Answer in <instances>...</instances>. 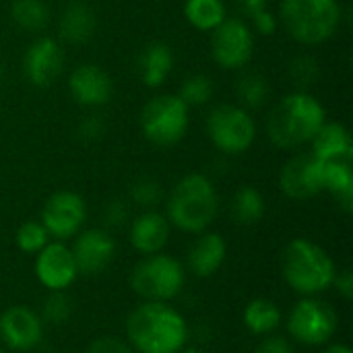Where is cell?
Returning <instances> with one entry per match:
<instances>
[{
	"instance_id": "41",
	"label": "cell",
	"mask_w": 353,
	"mask_h": 353,
	"mask_svg": "<svg viewBox=\"0 0 353 353\" xmlns=\"http://www.w3.org/2000/svg\"><path fill=\"white\" fill-rule=\"evenodd\" d=\"M321 353H353L347 345H341V343H335V345H329L325 347Z\"/></svg>"
},
{
	"instance_id": "42",
	"label": "cell",
	"mask_w": 353,
	"mask_h": 353,
	"mask_svg": "<svg viewBox=\"0 0 353 353\" xmlns=\"http://www.w3.org/2000/svg\"><path fill=\"white\" fill-rule=\"evenodd\" d=\"M180 353H205V352H201L199 347H184Z\"/></svg>"
},
{
	"instance_id": "25",
	"label": "cell",
	"mask_w": 353,
	"mask_h": 353,
	"mask_svg": "<svg viewBox=\"0 0 353 353\" xmlns=\"http://www.w3.org/2000/svg\"><path fill=\"white\" fill-rule=\"evenodd\" d=\"M232 219L240 225H254L265 215V199L254 186H242L236 190L230 205Z\"/></svg>"
},
{
	"instance_id": "39",
	"label": "cell",
	"mask_w": 353,
	"mask_h": 353,
	"mask_svg": "<svg viewBox=\"0 0 353 353\" xmlns=\"http://www.w3.org/2000/svg\"><path fill=\"white\" fill-rule=\"evenodd\" d=\"M333 285L337 288V292L345 298V300H352L353 298V273L350 269L341 271L335 275L333 279Z\"/></svg>"
},
{
	"instance_id": "18",
	"label": "cell",
	"mask_w": 353,
	"mask_h": 353,
	"mask_svg": "<svg viewBox=\"0 0 353 353\" xmlns=\"http://www.w3.org/2000/svg\"><path fill=\"white\" fill-rule=\"evenodd\" d=\"M170 240V221L165 215L147 209L130 223V244L137 252L149 256L161 252Z\"/></svg>"
},
{
	"instance_id": "11",
	"label": "cell",
	"mask_w": 353,
	"mask_h": 353,
	"mask_svg": "<svg viewBox=\"0 0 353 353\" xmlns=\"http://www.w3.org/2000/svg\"><path fill=\"white\" fill-rule=\"evenodd\" d=\"M87 217V207L81 194L72 190L54 192L41 209V225L56 240H68L79 234Z\"/></svg>"
},
{
	"instance_id": "36",
	"label": "cell",
	"mask_w": 353,
	"mask_h": 353,
	"mask_svg": "<svg viewBox=\"0 0 353 353\" xmlns=\"http://www.w3.org/2000/svg\"><path fill=\"white\" fill-rule=\"evenodd\" d=\"M103 132H105V124H103V120H101L97 114L87 116V118L79 124V137H81L83 141H97V139L103 137Z\"/></svg>"
},
{
	"instance_id": "22",
	"label": "cell",
	"mask_w": 353,
	"mask_h": 353,
	"mask_svg": "<svg viewBox=\"0 0 353 353\" xmlns=\"http://www.w3.org/2000/svg\"><path fill=\"white\" fill-rule=\"evenodd\" d=\"M174 66V54L168 43L153 41L145 46V50L139 56V72L141 81L147 87H159L165 83Z\"/></svg>"
},
{
	"instance_id": "5",
	"label": "cell",
	"mask_w": 353,
	"mask_h": 353,
	"mask_svg": "<svg viewBox=\"0 0 353 353\" xmlns=\"http://www.w3.org/2000/svg\"><path fill=\"white\" fill-rule=\"evenodd\" d=\"M279 19L296 41L316 46L337 33L341 4L337 0H283Z\"/></svg>"
},
{
	"instance_id": "19",
	"label": "cell",
	"mask_w": 353,
	"mask_h": 353,
	"mask_svg": "<svg viewBox=\"0 0 353 353\" xmlns=\"http://www.w3.org/2000/svg\"><path fill=\"white\" fill-rule=\"evenodd\" d=\"M228 254L223 236L215 232H203L188 250V267L196 277H211L219 271Z\"/></svg>"
},
{
	"instance_id": "38",
	"label": "cell",
	"mask_w": 353,
	"mask_h": 353,
	"mask_svg": "<svg viewBox=\"0 0 353 353\" xmlns=\"http://www.w3.org/2000/svg\"><path fill=\"white\" fill-rule=\"evenodd\" d=\"M252 21H254L256 31H259V33H263V35L273 33V31H275V27H277V17H275V14H271L267 8H265V10H261V12H256V14L252 17Z\"/></svg>"
},
{
	"instance_id": "28",
	"label": "cell",
	"mask_w": 353,
	"mask_h": 353,
	"mask_svg": "<svg viewBox=\"0 0 353 353\" xmlns=\"http://www.w3.org/2000/svg\"><path fill=\"white\" fill-rule=\"evenodd\" d=\"M10 17L25 31H41L50 21V10L43 0H14Z\"/></svg>"
},
{
	"instance_id": "24",
	"label": "cell",
	"mask_w": 353,
	"mask_h": 353,
	"mask_svg": "<svg viewBox=\"0 0 353 353\" xmlns=\"http://www.w3.org/2000/svg\"><path fill=\"white\" fill-rule=\"evenodd\" d=\"M244 325L252 335H271L281 325V310L267 298H256L244 308Z\"/></svg>"
},
{
	"instance_id": "23",
	"label": "cell",
	"mask_w": 353,
	"mask_h": 353,
	"mask_svg": "<svg viewBox=\"0 0 353 353\" xmlns=\"http://www.w3.org/2000/svg\"><path fill=\"white\" fill-rule=\"evenodd\" d=\"M323 190H329L350 213L353 207V172L350 161H325Z\"/></svg>"
},
{
	"instance_id": "1",
	"label": "cell",
	"mask_w": 353,
	"mask_h": 353,
	"mask_svg": "<svg viewBox=\"0 0 353 353\" xmlns=\"http://www.w3.org/2000/svg\"><path fill=\"white\" fill-rule=\"evenodd\" d=\"M126 337L139 353H180L186 347L188 325L168 302H143L126 319Z\"/></svg>"
},
{
	"instance_id": "26",
	"label": "cell",
	"mask_w": 353,
	"mask_h": 353,
	"mask_svg": "<svg viewBox=\"0 0 353 353\" xmlns=\"http://www.w3.org/2000/svg\"><path fill=\"white\" fill-rule=\"evenodd\" d=\"M184 14L199 31H213L228 19L223 0H186Z\"/></svg>"
},
{
	"instance_id": "30",
	"label": "cell",
	"mask_w": 353,
	"mask_h": 353,
	"mask_svg": "<svg viewBox=\"0 0 353 353\" xmlns=\"http://www.w3.org/2000/svg\"><path fill=\"white\" fill-rule=\"evenodd\" d=\"M213 81L207 77V74H192L188 77L182 87H180V93L178 97L190 108V105H205L211 97H213Z\"/></svg>"
},
{
	"instance_id": "7",
	"label": "cell",
	"mask_w": 353,
	"mask_h": 353,
	"mask_svg": "<svg viewBox=\"0 0 353 353\" xmlns=\"http://www.w3.org/2000/svg\"><path fill=\"white\" fill-rule=\"evenodd\" d=\"M141 128L157 147L176 145L188 128V105L178 95H157L145 103Z\"/></svg>"
},
{
	"instance_id": "2",
	"label": "cell",
	"mask_w": 353,
	"mask_h": 353,
	"mask_svg": "<svg viewBox=\"0 0 353 353\" xmlns=\"http://www.w3.org/2000/svg\"><path fill=\"white\" fill-rule=\"evenodd\" d=\"M325 122L327 116L321 101L308 91H294L271 110L267 134L275 147L296 149L310 143Z\"/></svg>"
},
{
	"instance_id": "3",
	"label": "cell",
	"mask_w": 353,
	"mask_h": 353,
	"mask_svg": "<svg viewBox=\"0 0 353 353\" xmlns=\"http://www.w3.org/2000/svg\"><path fill=\"white\" fill-rule=\"evenodd\" d=\"M217 211L219 196L213 182L205 174H188L172 190L165 217L186 234H203L215 221Z\"/></svg>"
},
{
	"instance_id": "29",
	"label": "cell",
	"mask_w": 353,
	"mask_h": 353,
	"mask_svg": "<svg viewBox=\"0 0 353 353\" xmlns=\"http://www.w3.org/2000/svg\"><path fill=\"white\" fill-rule=\"evenodd\" d=\"M288 74L292 79V85L298 91H306V89H310L319 81V77H321V64H319V60L314 56L302 54V56H296L290 62Z\"/></svg>"
},
{
	"instance_id": "9",
	"label": "cell",
	"mask_w": 353,
	"mask_h": 353,
	"mask_svg": "<svg viewBox=\"0 0 353 353\" xmlns=\"http://www.w3.org/2000/svg\"><path fill=\"white\" fill-rule=\"evenodd\" d=\"M339 325V316L329 302H323L314 296L302 298L290 319L288 331L292 339L304 345H325L333 339Z\"/></svg>"
},
{
	"instance_id": "43",
	"label": "cell",
	"mask_w": 353,
	"mask_h": 353,
	"mask_svg": "<svg viewBox=\"0 0 353 353\" xmlns=\"http://www.w3.org/2000/svg\"><path fill=\"white\" fill-rule=\"evenodd\" d=\"M0 353H4V352H2V350H0Z\"/></svg>"
},
{
	"instance_id": "10",
	"label": "cell",
	"mask_w": 353,
	"mask_h": 353,
	"mask_svg": "<svg viewBox=\"0 0 353 353\" xmlns=\"http://www.w3.org/2000/svg\"><path fill=\"white\" fill-rule=\"evenodd\" d=\"M213 60L228 70L246 66L254 54V37L242 19H225L211 35Z\"/></svg>"
},
{
	"instance_id": "13",
	"label": "cell",
	"mask_w": 353,
	"mask_h": 353,
	"mask_svg": "<svg viewBox=\"0 0 353 353\" xmlns=\"http://www.w3.org/2000/svg\"><path fill=\"white\" fill-rule=\"evenodd\" d=\"M35 277L50 292L68 290L79 277L77 263H74L70 248L62 242H48L37 252Z\"/></svg>"
},
{
	"instance_id": "20",
	"label": "cell",
	"mask_w": 353,
	"mask_h": 353,
	"mask_svg": "<svg viewBox=\"0 0 353 353\" xmlns=\"http://www.w3.org/2000/svg\"><path fill=\"white\" fill-rule=\"evenodd\" d=\"M310 143H312L310 153L321 161H352V134L339 122H325Z\"/></svg>"
},
{
	"instance_id": "31",
	"label": "cell",
	"mask_w": 353,
	"mask_h": 353,
	"mask_svg": "<svg viewBox=\"0 0 353 353\" xmlns=\"http://www.w3.org/2000/svg\"><path fill=\"white\" fill-rule=\"evenodd\" d=\"M14 242H17V248H19L21 252L37 254V252L50 242V234L46 232V228L41 225V221H25V223L17 230Z\"/></svg>"
},
{
	"instance_id": "32",
	"label": "cell",
	"mask_w": 353,
	"mask_h": 353,
	"mask_svg": "<svg viewBox=\"0 0 353 353\" xmlns=\"http://www.w3.org/2000/svg\"><path fill=\"white\" fill-rule=\"evenodd\" d=\"M72 314V300L64 294V290L50 292L41 308V323L64 325Z\"/></svg>"
},
{
	"instance_id": "34",
	"label": "cell",
	"mask_w": 353,
	"mask_h": 353,
	"mask_svg": "<svg viewBox=\"0 0 353 353\" xmlns=\"http://www.w3.org/2000/svg\"><path fill=\"white\" fill-rule=\"evenodd\" d=\"M85 353H132V347L126 341H122L120 337L105 335V337L95 339Z\"/></svg>"
},
{
	"instance_id": "27",
	"label": "cell",
	"mask_w": 353,
	"mask_h": 353,
	"mask_svg": "<svg viewBox=\"0 0 353 353\" xmlns=\"http://www.w3.org/2000/svg\"><path fill=\"white\" fill-rule=\"evenodd\" d=\"M269 93H271V87L261 72H242L236 79V95L242 108L256 110L265 105L269 99Z\"/></svg>"
},
{
	"instance_id": "4",
	"label": "cell",
	"mask_w": 353,
	"mask_h": 353,
	"mask_svg": "<svg viewBox=\"0 0 353 353\" xmlns=\"http://www.w3.org/2000/svg\"><path fill=\"white\" fill-rule=\"evenodd\" d=\"M281 271L288 285L304 298L329 290L337 275L335 263L327 250L306 238H296L285 246Z\"/></svg>"
},
{
	"instance_id": "40",
	"label": "cell",
	"mask_w": 353,
	"mask_h": 353,
	"mask_svg": "<svg viewBox=\"0 0 353 353\" xmlns=\"http://www.w3.org/2000/svg\"><path fill=\"white\" fill-rule=\"evenodd\" d=\"M236 4L240 6V10L246 14V17H254L256 12L265 10L267 8V0H236Z\"/></svg>"
},
{
	"instance_id": "12",
	"label": "cell",
	"mask_w": 353,
	"mask_h": 353,
	"mask_svg": "<svg viewBox=\"0 0 353 353\" xmlns=\"http://www.w3.org/2000/svg\"><path fill=\"white\" fill-rule=\"evenodd\" d=\"M323 168L325 161L312 153L296 155L290 159L279 174V188L294 201H306L323 192Z\"/></svg>"
},
{
	"instance_id": "35",
	"label": "cell",
	"mask_w": 353,
	"mask_h": 353,
	"mask_svg": "<svg viewBox=\"0 0 353 353\" xmlns=\"http://www.w3.org/2000/svg\"><path fill=\"white\" fill-rule=\"evenodd\" d=\"M128 221V205L124 201H110L103 209V223L108 228H122Z\"/></svg>"
},
{
	"instance_id": "37",
	"label": "cell",
	"mask_w": 353,
	"mask_h": 353,
	"mask_svg": "<svg viewBox=\"0 0 353 353\" xmlns=\"http://www.w3.org/2000/svg\"><path fill=\"white\" fill-rule=\"evenodd\" d=\"M254 353H294L292 343L285 337H277V335H267L259 345Z\"/></svg>"
},
{
	"instance_id": "21",
	"label": "cell",
	"mask_w": 353,
	"mask_h": 353,
	"mask_svg": "<svg viewBox=\"0 0 353 353\" xmlns=\"http://www.w3.org/2000/svg\"><path fill=\"white\" fill-rule=\"evenodd\" d=\"M93 31H95V14L85 2L74 0L62 10V14H60V37L66 43L81 46L93 37Z\"/></svg>"
},
{
	"instance_id": "6",
	"label": "cell",
	"mask_w": 353,
	"mask_h": 353,
	"mask_svg": "<svg viewBox=\"0 0 353 353\" xmlns=\"http://www.w3.org/2000/svg\"><path fill=\"white\" fill-rule=\"evenodd\" d=\"M186 281L184 267L170 254H149L130 273V288L145 302L174 300Z\"/></svg>"
},
{
	"instance_id": "8",
	"label": "cell",
	"mask_w": 353,
	"mask_h": 353,
	"mask_svg": "<svg viewBox=\"0 0 353 353\" xmlns=\"http://www.w3.org/2000/svg\"><path fill=\"white\" fill-rule=\"evenodd\" d=\"M207 130L213 145L228 155L246 153L256 139V124L242 105H219L209 114Z\"/></svg>"
},
{
	"instance_id": "17",
	"label": "cell",
	"mask_w": 353,
	"mask_h": 353,
	"mask_svg": "<svg viewBox=\"0 0 353 353\" xmlns=\"http://www.w3.org/2000/svg\"><path fill=\"white\" fill-rule=\"evenodd\" d=\"M68 89L77 103L85 108H99L112 97V79L95 64H81L72 70Z\"/></svg>"
},
{
	"instance_id": "15",
	"label": "cell",
	"mask_w": 353,
	"mask_h": 353,
	"mask_svg": "<svg viewBox=\"0 0 353 353\" xmlns=\"http://www.w3.org/2000/svg\"><path fill=\"white\" fill-rule=\"evenodd\" d=\"M62 66H64L62 48L52 37L35 39L23 56L25 77L35 87H50L60 77Z\"/></svg>"
},
{
	"instance_id": "16",
	"label": "cell",
	"mask_w": 353,
	"mask_h": 353,
	"mask_svg": "<svg viewBox=\"0 0 353 353\" xmlns=\"http://www.w3.org/2000/svg\"><path fill=\"white\" fill-rule=\"evenodd\" d=\"M79 275H99L112 263L116 254V244L105 230H85L77 236L70 248Z\"/></svg>"
},
{
	"instance_id": "33",
	"label": "cell",
	"mask_w": 353,
	"mask_h": 353,
	"mask_svg": "<svg viewBox=\"0 0 353 353\" xmlns=\"http://www.w3.org/2000/svg\"><path fill=\"white\" fill-rule=\"evenodd\" d=\"M161 186L155 180L149 178H141L130 186V199L132 203H137L139 207L151 209L153 205H157L161 201Z\"/></svg>"
},
{
	"instance_id": "14",
	"label": "cell",
	"mask_w": 353,
	"mask_h": 353,
	"mask_svg": "<svg viewBox=\"0 0 353 353\" xmlns=\"http://www.w3.org/2000/svg\"><path fill=\"white\" fill-rule=\"evenodd\" d=\"M43 337L41 319L27 306H10L0 314V339L14 352H29Z\"/></svg>"
}]
</instances>
